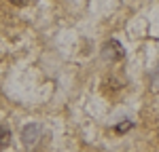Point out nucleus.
Instances as JSON below:
<instances>
[{"label":"nucleus","mask_w":159,"mask_h":152,"mask_svg":"<svg viewBox=\"0 0 159 152\" xmlns=\"http://www.w3.org/2000/svg\"><path fill=\"white\" fill-rule=\"evenodd\" d=\"M40 135H43V129L38 123H28V125L21 129V144L25 146V150H34L40 141Z\"/></svg>","instance_id":"obj_1"},{"label":"nucleus","mask_w":159,"mask_h":152,"mask_svg":"<svg viewBox=\"0 0 159 152\" xmlns=\"http://www.w3.org/2000/svg\"><path fill=\"white\" fill-rule=\"evenodd\" d=\"M123 55H125V51H123L121 42L119 40H106L104 42V47H102V57L106 59V61H121Z\"/></svg>","instance_id":"obj_2"},{"label":"nucleus","mask_w":159,"mask_h":152,"mask_svg":"<svg viewBox=\"0 0 159 152\" xmlns=\"http://www.w3.org/2000/svg\"><path fill=\"white\" fill-rule=\"evenodd\" d=\"M123 87V80L119 76L115 74H108L104 76V80H102V89H104V93H112V91H119Z\"/></svg>","instance_id":"obj_3"},{"label":"nucleus","mask_w":159,"mask_h":152,"mask_svg":"<svg viewBox=\"0 0 159 152\" xmlns=\"http://www.w3.org/2000/svg\"><path fill=\"white\" fill-rule=\"evenodd\" d=\"M11 144V131L4 123H0V148H7Z\"/></svg>","instance_id":"obj_4"},{"label":"nucleus","mask_w":159,"mask_h":152,"mask_svg":"<svg viewBox=\"0 0 159 152\" xmlns=\"http://www.w3.org/2000/svg\"><path fill=\"white\" fill-rule=\"evenodd\" d=\"M129 129H134V123H132V120H123V123H119V125L115 127V133L123 135V133H127Z\"/></svg>","instance_id":"obj_5"},{"label":"nucleus","mask_w":159,"mask_h":152,"mask_svg":"<svg viewBox=\"0 0 159 152\" xmlns=\"http://www.w3.org/2000/svg\"><path fill=\"white\" fill-rule=\"evenodd\" d=\"M151 89H155V91H159V70L155 72V76H153V80H151Z\"/></svg>","instance_id":"obj_6"}]
</instances>
